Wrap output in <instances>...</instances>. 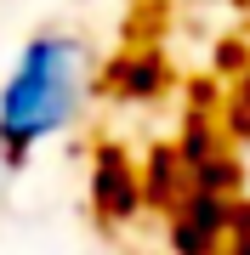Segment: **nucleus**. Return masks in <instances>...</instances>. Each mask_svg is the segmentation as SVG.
Here are the masks:
<instances>
[{"label": "nucleus", "mask_w": 250, "mask_h": 255, "mask_svg": "<svg viewBox=\"0 0 250 255\" xmlns=\"http://www.w3.org/2000/svg\"><path fill=\"white\" fill-rule=\"evenodd\" d=\"M91 91H97L91 46L74 28H40L0 80V182L40 147L63 142L85 119Z\"/></svg>", "instance_id": "obj_1"}]
</instances>
